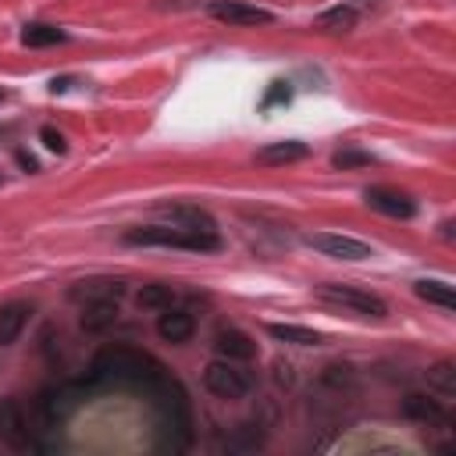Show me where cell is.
I'll use <instances>...</instances> for the list:
<instances>
[{"mask_svg": "<svg viewBox=\"0 0 456 456\" xmlns=\"http://www.w3.org/2000/svg\"><path fill=\"white\" fill-rule=\"evenodd\" d=\"M363 200L370 203V210H378V214H385V217H413V214H417V207H413L410 196H403V192H395V189H385V185L367 189Z\"/></svg>", "mask_w": 456, "mask_h": 456, "instance_id": "obj_10", "label": "cell"}, {"mask_svg": "<svg viewBox=\"0 0 456 456\" xmlns=\"http://www.w3.org/2000/svg\"><path fill=\"white\" fill-rule=\"evenodd\" d=\"M128 246H167V249H189V253H214L221 249L217 232H189L178 224H139L125 232Z\"/></svg>", "mask_w": 456, "mask_h": 456, "instance_id": "obj_2", "label": "cell"}, {"mask_svg": "<svg viewBox=\"0 0 456 456\" xmlns=\"http://www.w3.org/2000/svg\"><path fill=\"white\" fill-rule=\"evenodd\" d=\"M306 246H314L317 253L324 256H335V260H367L370 256V246L353 239V235H335V232H310L303 235Z\"/></svg>", "mask_w": 456, "mask_h": 456, "instance_id": "obj_7", "label": "cell"}, {"mask_svg": "<svg viewBox=\"0 0 456 456\" xmlns=\"http://www.w3.org/2000/svg\"><path fill=\"white\" fill-rule=\"evenodd\" d=\"M224 445H228V449H256V445H260V431L253 435V431H249V424H246V428L239 431V438H228Z\"/></svg>", "mask_w": 456, "mask_h": 456, "instance_id": "obj_26", "label": "cell"}, {"mask_svg": "<svg viewBox=\"0 0 456 456\" xmlns=\"http://www.w3.org/2000/svg\"><path fill=\"white\" fill-rule=\"evenodd\" d=\"M267 331H271L278 342H292V346H321V342H324L321 331L303 328V324H267Z\"/></svg>", "mask_w": 456, "mask_h": 456, "instance_id": "obj_17", "label": "cell"}, {"mask_svg": "<svg viewBox=\"0 0 456 456\" xmlns=\"http://www.w3.org/2000/svg\"><path fill=\"white\" fill-rule=\"evenodd\" d=\"M314 296H317L321 303L346 306V310L363 314V317H385V314H388V306H385L381 296H374V292H367V289H356V285H335V281H328V285H317Z\"/></svg>", "mask_w": 456, "mask_h": 456, "instance_id": "obj_4", "label": "cell"}, {"mask_svg": "<svg viewBox=\"0 0 456 456\" xmlns=\"http://www.w3.org/2000/svg\"><path fill=\"white\" fill-rule=\"evenodd\" d=\"M203 385H207L217 399H242V395L249 392L253 378H249L242 367H235L232 360H214V363L203 367Z\"/></svg>", "mask_w": 456, "mask_h": 456, "instance_id": "obj_6", "label": "cell"}, {"mask_svg": "<svg viewBox=\"0 0 456 456\" xmlns=\"http://www.w3.org/2000/svg\"><path fill=\"white\" fill-rule=\"evenodd\" d=\"M207 11H210V18L228 21V25H271L274 21L271 11L253 7V4H242V0H214Z\"/></svg>", "mask_w": 456, "mask_h": 456, "instance_id": "obj_8", "label": "cell"}, {"mask_svg": "<svg viewBox=\"0 0 456 456\" xmlns=\"http://www.w3.org/2000/svg\"><path fill=\"white\" fill-rule=\"evenodd\" d=\"M18 164H21V167H25V171H36V160H32V157H28V153H18Z\"/></svg>", "mask_w": 456, "mask_h": 456, "instance_id": "obj_28", "label": "cell"}, {"mask_svg": "<svg viewBox=\"0 0 456 456\" xmlns=\"http://www.w3.org/2000/svg\"><path fill=\"white\" fill-rule=\"evenodd\" d=\"M68 296L75 299V303H118L121 296H125V281H118V278H89V281H75L71 289H68Z\"/></svg>", "mask_w": 456, "mask_h": 456, "instance_id": "obj_9", "label": "cell"}, {"mask_svg": "<svg viewBox=\"0 0 456 456\" xmlns=\"http://www.w3.org/2000/svg\"><path fill=\"white\" fill-rule=\"evenodd\" d=\"M413 292L420 296V299H428V303H435V306H442V310H452L456 306V296H452V285H445V281H417L413 285Z\"/></svg>", "mask_w": 456, "mask_h": 456, "instance_id": "obj_21", "label": "cell"}, {"mask_svg": "<svg viewBox=\"0 0 456 456\" xmlns=\"http://www.w3.org/2000/svg\"><path fill=\"white\" fill-rule=\"evenodd\" d=\"M68 36L57 28V25H43V21H32L21 28V43L25 46H53V43H64Z\"/></svg>", "mask_w": 456, "mask_h": 456, "instance_id": "obj_20", "label": "cell"}, {"mask_svg": "<svg viewBox=\"0 0 456 456\" xmlns=\"http://www.w3.org/2000/svg\"><path fill=\"white\" fill-rule=\"evenodd\" d=\"M214 349H217L224 360H253V356H256V342H253L246 331H239V328H221V331L214 335Z\"/></svg>", "mask_w": 456, "mask_h": 456, "instance_id": "obj_13", "label": "cell"}, {"mask_svg": "<svg viewBox=\"0 0 456 456\" xmlns=\"http://www.w3.org/2000/svg\"><path fill=\"white\" fill-rule=\"evenodd\" d=\"M374 157L370 153H363V150H353V146H346V150H338L335 157H331V164L335 167H342V171H349V167H367Z\"/></svg>", "mask_w": 456, "mask_h": 456, "instance_id": "obj_24", "label": "cell"}, {"mask_svg": "<svg viewBox=\"0 0 456 456\" xmlns=\"http://www.w3.org/2000/svg\"><path fill=\"white\" fill-rule=\"evenodd\" d=\"M160 214H164L171 224H178V228H189V232H217L214 217H210L207 210L192 207V203H171V207H160Z\"/></svg>", "mask_w": 456, "mask_h": 456, "instance_id": "obj_12", "label": "cell"}, {"mask_svg": "<svg viewBox=\"0 0 456 456\" xmlns=\"http://www.w3.org/2000/svg\"><path fill=\"white\" fill-rule=\"evenodd\" d=\"M28 303H7V306H0V346H11L18 335H21V328L28 324Z\"/></svg>", "mask_w": 456, "mask_h": 456, "instance_id": "obj_16", "label": "cell"}, {"mask_svg": "<svg viewBox=\"0 0 456 456\" xmlns=\"http://www.w3.org/2000/svg\"><path fill=\"white\" fill-rule=\"evenodd\" d=\"M118 321V303H86L82 306V328L86 331H103Z\"/></svg>", "mask_w": 456, "mask_h": 456, "instance_id": "obj_18", "label": "cell"}, {"mask_svg": "<svg viewBox=\"0 0 456 456\" xmlns=\"http://www.w3.org/2000/svg\"><path fill=\"white\" fill-rule=\"evenodd\" d=\"M192 317L185 314V310H164L160 314V321H157V335L164 338V342H189V335H192Z\"/></svg>", "mask_w": 456, "mask_h": 456, "instance_id": "obj_14", "label": "cell"}, {"mask_svg": "<svg viewBox=\"0 0 456 456\" xmlns=\"http://www.w3.org/2000/svg\"><path fill=\"white\" fill-rule=\"evenodd\" d=\"M164 374L167 370L153 356H146L132 346H107L93 356V367H89V378L96 385H128L139 392H150Z\"/></svg>", "mask_w": 456, "mask_h": 456, "instance_id": "obj_1", "label": "cell"}, {"mask_svg": "<svg viewBox=\"0 0 456 456\" xmlns=\"http://www.w3.org/2000/svg\"><path fill=\"white\" fill-rule=\"evenodd\" d=\"M171 303H175V289L164 281L142 285V292H139V306H146V310H167Z\"/></svg>", "mask_w": 456, "mask_h": 456, "instance_id": "obj_23", "label": "cell"}, {"mask_svg": "<svg viewBox=\"0 0 456 456\" xmlns=\"http://www.w3.org/2000/svg\"><path fill=\"white\" fill-rule=\"evenodd\" d=\"M306 157V146L299 139H285V142H267L256 150V164H292V160H303Z\"/></svg>", "mask_w": 456, "mask_h": 456, "instance_id": "obj_15", "label": "cell"}, {"mask_svg": "<svg viewBox=\"0 0 456 456\" xmlns=\"http://www.w3.org/2000/svg\"><path fill=\"white\" fill-rule=\"evenodd\" d=\"M428 385L438 388L442 395H456V363L452 360H438L435 367H428Z\"/></svg>", "mask_w": 456, "mask_h": 456, "instance_id": "obj_22", "label": "cell"}, {"mask_svg": "<svg viewBox=\"0 0 456 456\" xmlns=\"http://www.w3.org/2000/svg\"><path fill=\"white\" fill-rule=\"evenodd\" d=\"M0 442H7L14 452H43L46 445L32 435L18 399H0Z\"/></svg>", "mask_w": 456, "mask_h": 456, "instance_id": "obj_5", "label": "cell"}, {"mask_svg": "<svg viewBox=\"0 0 456 456\" xmlns=\"http://www.w3.org/2000/svg\"><path fill=\"white\" fill-rule=\"evenodd\" d=\"M4 96H7V93H4V89H0V100H4Z\"/></svg>", "mask_w": 456, "mask_h": 456, "instance_id": "obj_29", "label": "cell"}, {"mask_svg": "<svg viewBox=\"0 0 456 456\" xmlns=\"http://www.w3.org/2000/svg\"><path fill=\"white\" fill-rule=\"evenodd\" d=\"M39 135H43V146H46L50 153H64V150H68V142H64V135H61L57 128H50V125H46Z\"/></svg>", "mask_w": 456, "mask_h": 456, "instance_id": "obj_27", "label": "cell"}, {"mask_svg": "<svg viewBox=\"0 0 456 456\" xmlns=\"http://www.w3.org/2000/svg\"><path fill=\"white\" fill-rule=\"evenodd\" d=\"M356 25V11L353 7H331V11H321L314 18V28H328V32H349Z\"/></svg>", "mask_w": 456, "mask_h": 456, "instance_id": "obj_19", "label": "cell"}, {"mask_svg": "<svg viewBox=\"0 0 456 456\" xmlns=\"http://www.w3.org/2000/svg\"><path fill=\"white\" fill-rule=\"evenodd\" d=\"M289 100H292L289 82H271V86H267V93H264V100H260V107H264V110H271V107H281V103H289Z\"/></svg>", "mask_w": 456, "mask_h": 456, "instance_id": "obj_25", "label": "cell"}, {"mask_svg": "<svg viewBox=\"0 0 456 456\" xmlns=\"http://www.w3.org/2000/svg\"><path fill=\"white\" fill-rule=\"evenodd\" d=\"M403 413H406L410 420L428 424V428H449V413H445V406H442L438 399H428V395H417V392L403 399Z\"/></svg>", "mask_w": 456, "mask_h": 456, "instance_id": "obj_11", "label": "cell"}, {"mask_svg": "<svg viewBox=\"0 0 456 456\" xmlns=\"http://www.w3.org/2000/svg\"><path fill=\"white\" fill-rule=\"evenodd\" d=\"M89 388H96V381H93L89 374H86L82 381H61V385H50V388L39 392L36 410H39V417H43L50 428H57V424H64V420L78 410V403L86 399Z\"/></svg>", "mask_w": 456, "mask_h": 456, "instance_id": "obj_3", "label": "cell"}]
</instances>
